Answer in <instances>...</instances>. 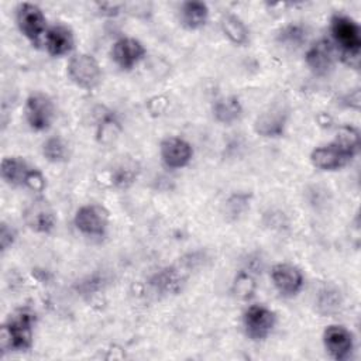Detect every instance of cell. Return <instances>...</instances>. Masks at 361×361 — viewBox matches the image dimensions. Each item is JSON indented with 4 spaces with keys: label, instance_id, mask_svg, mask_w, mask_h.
<instances>
[{
    "label": "cell",
    "instance_id": "obj_17",
    "mask_svg": "<svg viewBox=\"0 0 361 361\" xmlns=\"http://www.w3.org/2000/svg\"><path fill=\"white\" fill-rule=\"evenodd\" d=\"M34 166H31L23 157H4L1 159L0 175L1 179L14 188H24Z\"/></svg>",
    "mask_w": 361,
    "mask_h": 361
},
{
    "label": "cell",
    "instance_id": "obj_19",
    "mask_svg": "<svg viewBox=\"0 0 361 361\" xmlns=\"http://www.w3.org/2000/svg\"><path fill=\"white\" fill-rule=\"evenodd\" d=\"M241 100L234 94L217 97L212 104L213 118L221 126H231L243 117Z\"/></svg>",
    "mask_w": 361,
    "mask_h": 361
},
{
    "label": "cell",
    "instance_id": "obj_23",
    "mask_svg": "<svg viewBox=\"0 0 361 361\" xmlns=\"http://www.w3.org/2000/svg\"><path fill=\"white\" fill-rule=\"evenodd\" d=\"M121 130L123 127L117 116L113 111H104L97 121L96 138L100 144H111L118 138Z\"/></svg>",
    "mask_w": 361,
    "mask_h": 361
},
{
    "label": "cell",
    "instance_id": "obj_9",
    "mask_svg": "<svg viewBox=\"0 0 361 361\" xmlns=\"http://www.w3.org/2000/svg\"><path fill=\"white\" fill-rule=\"evenodd\" d=\"M25 226L38 234H49L56 226V213L44 197L32 199L23 210Z\"/></svg>",
    "mask_w": 361,
    "mask_h": 361
},
{
    "label": "cell",
    "instance_id": "obj_28",
    "mask_svg": "<svg viewBox=\"0 0 361 361\" xmlns=\"http://www.w3.org/2000/svg\"><path fill=\"white\" fill-rule=\"evenodd\" d=\"M334 141H337L347 151H350L353 155L357 157V154L360 151V133L354 126L347 124V126L340 127Z\"/></svg>",
    "mask_w": 361,
    "mask_h": 361
},
{
    "label": "cell",
    "instance_id": "obj_27",
    "mask_svg": "<svg viewBox=\"0 0 361 361\" xmlns=\"http://www.w3.org/2000/svg\"><path fill=\"white\" fill-rule=\"evenodd\" d=\"M255 278L252 276L251 271L243 269L240 271L233 282V292L240 299H250L255 292Z\"/></svg>",
    "mask_w": 361,
    "mask_h": 361
},
{
    "label": "cell",
    "instance_id": "obj_18",
    "mask_svg": "<svg viewBox=\"0 0 361 361\" xmlns=\"http://www.w3.org/2000/svg\"><path fill=\"white\" fill-rule=\"evenodd\" d=\"M185 275L175 267H164L149 278L151 288L161 295H176L182 290Z\"/></svg>",
    "mask_w": 361,
    "mask_h": 361
},
{
    "label": "cell",
    "instance_id": "obj_24",
    "mask_svg": "<svg viewBox=\"0 0 361 361\" xmlns=\"http://www.w3.org/2000/svg\"><path fill=\"white\" fill-rule=\"evenodd\" d=\"M307 38V28L299 23H289L283 25L278 34L276 41L285 48H299L306 42Z\"/></svg>",
    "mask_w": 361,
    "mask_h": 361
},
{
    "label": "cell",
    "instance_id": "obj_6",
    "mask_svg": "<svg viewBox=\"0 0 361 361\" xmlns=\"http://www.w3.org/2000/svg\"><path fill=\"white\" fill-rule=\"evenodd\" d=\"M76 230L87 237H103L110 224V214L107 209L97 203H87L80 206L73 217Z\"/></svg>",
    "mask_w": 361,
    "mask_h": 361
},
{
    "label": "cell",
    "instance_id": "obj_13",
    "mask_svg": "<svg viewBox=\"0 0 361 361\" xmlns=\"http://www.w3.org/2000/svg\"><path fill=\"white\" fill-rule=\"evenodd\" d=\"M147 49L144 44L134 37H121L118 38L110 49V56L113 62L121 71H131L135 68L144 58Z\"/></svg>",
    "mask_w": 361,
    "mask_h": 361
},
{
    "label": "cell",
    "instance_id": "obj_4",
    "mask_svg": "<svg viewBox=\"0 0 361 361\" xmlns=\"http://www.w3.org/2000/svg\"><path fill=\"white\" fill-rule=\"evenodd\" d=\"M16 24L23 37H25L34 47L44 44L47 34V17L42 8L34 3H21L16 10Z\"/></svg>",
    "mask_w": 361,
    "mask_h": 361
},
{
    "label": "cell",
    "instance_id": "obj_20",
    "mask_svg": "<svg viewBox=\"0 0 361 361\" xmlns=\"http://www.w3.org/2000/svg\"><path fill=\"white\" fill-rule=\"evenodd\" d=\"M209 6L204 1H183L179 7V21L180 24L190 31L203 28L209 20Z\"/></svg>",
    "mask_w": 361,
    "mask_h": 361
},
{
    "label": "cell",
    "instance_id": "obj_7",
    "mask_svg": "<svg viewBox=\"0 0 361 361\" xmlns=\"http://www.w3.org/2000/svg\"><path fill=\"white\" fill-rule=\"evenodd\" d=\"M276 324V314L264 305H251L244 310L243 327L252 341L265 340Z\"/></svg>",
    "mask_w": 361,
    "mask_h": 361
},
{
    "label": "cell",
    "instance_id": "obj_11",
    "mask_svg": "<svg viewBox=\"0 0 361 361\" xmlns=\"http://www.w3.org/2000/svg\"><path fill=\"white\" fill-rule=\"evenodd\" d=\"M323 345L327 354L337 361L350 358L354 350V336L343 324H329L326 326L323 336Z\"/></svg>",
    "mask_w": 361,
    "mask_h": 361
},
{
    "label": "cell",
    "instance_id": "obj_1",
    "mask_svg": "<svg viewBox=\"0 0 361 361\" xmlns=\"http://www.w3.org/2000/svg\"><path fill=\"white\" fill-rule=\"evenodd\" d=\"M333 45L340 49V59L350 68L358 69L361 52V30L350 16L336 13L330 18Z\"/></svg>",
    "mask_w": 361,
    "mask_h": 361
},
{
    "label": "cell",
    "instance_id": "obj_16",
    "mask_svg": "<svg viewBox=\"0 0 361 361\" xmlns=\"http://www.w3.org/2000/svg\"><path fill=\"white\" fill-rule=\"evenodd\" d=\"M44 45L51 56H65L69 55L75 48V35L68 25L55 24L47 30Z\"/></svg>",
    "mask_w": 361,
    "mask_h": 361
},
{
    "label": "cell",
    "instance_id": "obj_30",
    "mask_svg": "<svg viewBox=\"0 0 361 361\" xmlns=\"http://www.w3.org/2000/svg\"><path fill=\"white\" fill-rule=\"evenodd\" d=\"M99 8H100L102 13L106 14V16H117V14L120 13V4L103 3V4H99Z\"/></svg>",
    "mask_w": 361,
    "mask_h": 361
},
{
    "label": "cell",
    "instance_id": "obj_21",
    "mask_svg": "<svg viewBox=\"0 0 361 361\" xmlns=\"http://www.w3.org/2000/svg\"><path fill=\"white\" fill-rule=\"evenodd\" d=\"M220 28L224 37L235 47H245L250 42V30L243 18L234 13L223 14Z\"/></svg>",
    "mask_w": 361,
    "mask_h": 361
},
{
    "label": "cell",
    "instance_id": "obj_15",
    "mask_svg": "<svg viewBox=\"0 0 361 361\" xmlns=\"http://www.w3.org/2000/svg\"><path fill=\"white\" fill-rule=\"evenodd\" d=\"M336 56V47L333 42L330 39L320 38L307 48L305 62L314 75L326 76L333 69Z\"/></svg>",
    "mask_w": 361,
    "mask_h": 361
},
{
    "label": "cell",
    "instance_id": "obj_2",
    "mask_svg": "<svg viewBox=\"0 0 361 361\" xmlns=\"http://www.w3.org/2000/svg\"><path fill=\"white\" fill-rule=\"evenodd\" d=\"M35 314L28 309H18L3 323L0 345L4 353L28 351L34 343Z\"/></svg>",
    "mask_w": 361,
    "mask_h": 361
},
{
    "label": "cell",
    "instance_id": "obj_22",
    "mask_svg": "<svg viewBox=\"0 0 361 361\" xmlns=\"http://www.w3.org/2000/svg\"><path fill=\"white\" fill-rule=\"evenodd\" d=\"M41 152L44 158L51 164H62L66 162L71 157V147L65 138L61 135L48 137L41 147Z\"/></svg>",
    "mask_w": 361,
    "mask_h": 361
},
{
    "label": "cell",
    "instance_id": "obj_12",
    "mask_svg": "<svg viewBox=\"0 0 361 361\" xmlns=\"http://www.w3.org/2000/svg\"><path fill=\"white\" fill-rule=\"evenodd\" d=\"M159 157L166 168L182 169L190 164L193 147L182 137H166L159 144Z\"/></svg>",
    "mask_w": 361,
    "mask_h": 361
},
{
    "label": "cell",
    "instance_id": "obj_25",
    "mask_svg": "<svg viewBox=\"0 0 361 361\" xmlns=\"http://www.w3.org/2000/svg\"><path fill=\"white\" fill-rule=\"evenodd\" d=\"M138 176V166L137 162L127 159L124 162H120L113 171H111V183L116 188L126 189L131 186Z\"/></svg>",
    "mask_w": 361,
    "mask_h": 361
},
{
    "label": "cell",
    "instance_id": "obj_10",
    "mask_svg": "<svg viewBox=\"0 0 361 361\" xmlns=\"http://www.w3.org/2000/svg\"><path fill=\"white\" fill-rule=\"evenodd\" d=\"M269 276L274 288L283 298L296 296L305 285L302 271L298 267L288 262H278L272 265Z\"/></svg>",
    "mask_w": 361,
    "mask_h": 361
},
{
    "label": "cell",
    "instance_id": "obj_3",
    "mask_svg": "<svg viewBox=\"0 0 361 361\" xmlns=\"http://www.w3.org/2000/svg\"><path fill=\"white\" fill-rule=\"evenodd\" d=\"M66 75L72 83L85 90H93L102 82L103 72L97 59L86 52L75 54L66 63Z\"/></svg>",
    "mask_w": 361,
    "mask_h": 361
},
{
    "label": "cell",
    "instance_id": "obj_14",
    "mask_svg": "<svg viewBox=\"0 0 361 361\" xmlns=\"http://www.w3.org/2000/svg\"><path fill=\"white\" fill-rule=\"evenodd\" d=\"M288 123V110L282 104H274L261 111L254 121V131L264 138H279Z\"/></svg>",
    "mask_w": 361,
    "mask_h": 361
},
{
    "label": "cell",
    "instance_id": "obj_5",
    "mask_svg": "<svg viewBox=\"0 0 361 361\" xmlns=\"http://www.w3.org/2000/svg\"><path fill=\"white\" fill-rule=\"evenodd\" d=\"M24 118L34 131H47L55 118V106L52 99L42 93H31L24 103Z\"/></svg>",
    "mask_w": 361,
    "mask_h": 361
},
{
    "label": "cell",
    "instance_id": "obj_26",
    "mask_svg": "<svg viewBox=\"0 0 361 361\" xmlns=\"http://www.w3.org/2000/svg\"><path fill=\"white\" fill-rule=\"evenodd\" d=\"M316 306L322 314H334L341 306L340 292L333 286L322 288L316 299Z\"/></svg>",
    "mask_w": 361,
    "mask_h": 361
},
{
    "label": "cell",
    "instance_id": "obj_8",
    "mask_svg": "<svg viewBox=\"0 0 361 361\" xmlns=\"http://www.w3.org/2000/svg\"><path fill=\"white\" fill-rule=\"evenodd\" d=\"M355 155L347 151L343 145L337 141H331L329 144H323L316 147L310 152V162L312 165L323 172H334L345 168Z\"/></svg>",
    "mask_w": 361,
    "mask_h": 361
},
{
    "label": "cell",
    "instance_id": "obj_29",
    "mask_svg": "<svg viewBox=\"0 0 361 361\" xmlns=\"http://www.w3.org/2000/svg\"><path fill=\"white\" fill-rule=\"evenodd\" d=\"M17 240V231L16 228L6 223V221H1L0 224V245H1V251H7L8 248H11L14 245Z\"/></svg>",
    "mask_w": 361,
    "mask_h": 361
}]
</instances>
